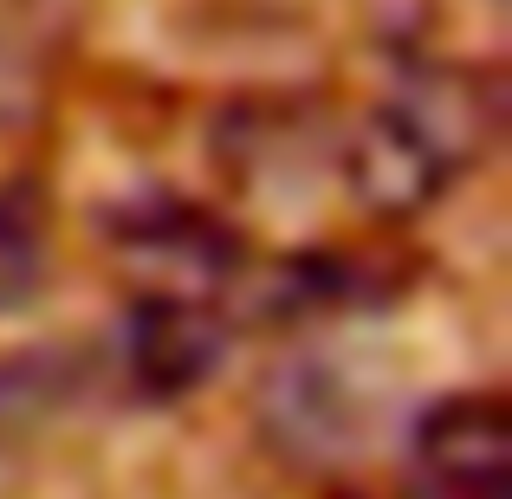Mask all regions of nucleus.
I'll use <instances>...</instances> for the list:
<instances>
[{
	"label": "nucleus",
	"instance_id": "nucleus-1",
	"mask_svg": "<svg viewBox=\"0 0 512 499\" xmlns=\"http://www.w3.org/2000/svg\"><path fill=\"white\" fill-rule=\"evenodd\" d=\"M500 137V85L474 65H415L383 104H370L344 150L350 195L370 214L409 221L435 208Z\"/></svg>",
	"mask_w": 512,
	"mask_h": 499
},
{
	"label": "nucleus",
	"instance_id": "nucleus-2",
	"mask_svg": "<svg viewBox=\"0 0 512 499\" xmlns=\"http://www.w3.org/2000/svg\"><path fill=\"white\" fill-rule=\"evenodd\" d=\"M111 260L130 299L221 305V292L247 273V247L214 208L182 195H137L111 208Z\"/></svg>",
	"mask_w": 512,
	"mask_h": 499
},
{
	"label": "nucleus",
	"instance_id": "nucleus-3",
	"mask_svg": "<svg viewBox=\"0 0 512 499\" xmlns=\"http://www.w3.org/2000/svg\"><path fill=\"white\" fill-rule=\"evenodd\" d=\"M409 499H512V409L500 389H461L409 435Z\"/></svg>",
	"mask_w": 512,
	"mask_h": 499
},
{
	"label": "nucleus",
	"instance_id": "nucleus-4",
	"mask_svg": "<svg viewBox=\"0 0 512 499\" xmlns=\"http://www.w3.org/2000/svg\"><path fill=\"white\" fill-rule=\"evenodd\" d=\"M227 318L221 305H175V299H130L117 325L111 363L124 396L137 402H182L221 370Z\"/></svg>",
	"mask_w": 512,
	"mask_h": 499
},
{
	"label": "nucleus",
	"instance_id": "nucleus-5",
	"mask_svg": "<svg viewBox=\"0 0 512 499\" xmlns=\"http://www.w3.org/2000/svg\"><path fill=\"white\" fill-rule=\"evenodd\" d=\"M52 266V221L46 201L26 182H0V318L33 305L39 279Z\"/></svg>",
	"mask_w": 512,
	"mask_h": 499
},
{
	"label": "nucleus",
	"instance_id": "nucleus-6",
	"mask_svg": "<svg viewBox=\"0 0 512 499\" xmlns=\"http://www.w3.org/2000/svg\"><path fill=\"white\" fill-rule=\"evenodd\" d=\"M39 376L26 370V363H0V441H13L26 422H33V409H39Z\"/></svg>",
	"mask_w": 512,
	"mask_h": 499
}]
</instances>
